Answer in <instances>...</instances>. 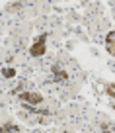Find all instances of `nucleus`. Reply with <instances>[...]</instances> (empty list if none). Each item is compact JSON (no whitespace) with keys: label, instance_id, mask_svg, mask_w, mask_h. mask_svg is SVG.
<instances>
[{"label":"nucleus","instance_id":"nucleus-6","mask_svg":"<svg viewBox=\"0 0 115 133\" xmlns=\"http://www.w3.org/2000/svg\"><path fill=\"white\" fill-rule=\"evenodd\" d=\"M107 51H109V55L115 57V45H107Z\"/></svg>","mask_w":115,"mask_h":133},{"label":"nucleus","instance_id":"nucleus-3","mask_svg":"<svg viewBox=\"0 0 115 133\" xmlns=\"http://www.w3.org/2000/svg\"><path fill=\"white\" fill-rule=\"evenodd\" d=\"M0 75L2 76H6V78H12V76H16V71H14V69H2V72H0Z\"/></svg>","mask_w":115,"mask_h":133},{"label":"nucleus","instance_id":"nucleus-1","mask_svg":"<svg viewBox=\"0 0 115 133\" xmlns=\"http://www.w3.org/2000/svg\"><path fill=\"white\" fill-rule=\"evenodd\" d=\"M45 39H47V35L43 33V35H39V37L33 41V45L29 47V55H31V57H41V55H45Z\"/></svg>","mask_w":115,"mask_h":133},{"label":"nucleus","instance_id":"nucleus-8","mask_svg":"<svg viewBox=\"0 0 115 133\" xmlns=\"http://www.w3.org/2000/svg\"><path fill=\"white\" fill-rule=\"evenodd\" d=\"M103 133H111V131H103Z\"/></svg>","mask_w":115,"mask_h":133},{"label":"nucleus","instance_id":"nucleus-5","mask_svg":"<svg viewBox=\"0 0 115 133\" xmlns=\"http://www.w3.org/2000/svg\"><path fill=\"white\" fill-rule=\"evenodd\" d=\"M105 43H107V45H115V31L107 33V37H105Z\"/></svg>","mask_w":115,"mask_h":133},{"label":"nucleus","instance_id":"nucleus-4","mask_svg":"<svg viewBox=\"0 0 115 133\" xmlns=\"http://www.w3.org/2000/svg\"><path fill=\"white\" fill-rule=\"evenodd\" d=\"M105 94L111 96V98H115V84H107L105 86Z\"/></svg>","mask_w":115,"mask_h":133},{"label":"nucleus","instance_id":"nucleus-7","mask_svg":"<svg viewBox=\"0 0 115 133\" xmlns=\"http://www.w3.org/2000/svg\"><path fill=\"white\" fill-rule=\"evenodd\" d=\"M111 108H113V112H115V102H113V104H111Z\"/></svg>","mask_w":115,"mask_h":133},{"label":"nucleus","instance_id":"nucleus-2","mask_svg":"<svg viewBox=\"0 0 115 133\" xmlns=\"http://www.w3.org/2000/svg\"><path fill=\"white\" fill-rule=\"evenodd\" d=\"M18 98H20V102H24V104H31V106L43 104L41 94H35V92H21Z\"/></svg>","mask_w":115,"mask_h":133}]
</instances>
